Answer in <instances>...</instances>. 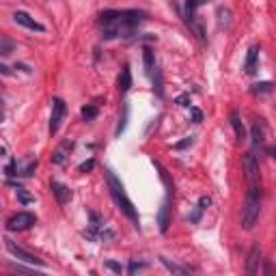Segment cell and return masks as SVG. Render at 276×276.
Wrapping results in <instances>:
<instances>
[{"label":"cell","instance_id":"26","mask_svg":"<svg viewBox=\"0 0 276 276\" xmlns=\"http://www.w3.org/2000/svg\"><path fill=\"white\" fill-rule=\"evenodd\" d=\"M11 50H13V44L9 41V39H3V46H0V52H3V56L11 54Z\"/></svg>","mask_w":276,"mask_h":276},{"label":"cell","instance_id":"9","mask_svg":"<svg viewBox=\"0 0 276 276\" xmlns=\"http://www.w3.org/2000/svg\"><path fill=\"white\" fill-rule=\"evenodd\" d=\"M13 19H15L19 26H24V28H28V30H37V33H44V30H46L41 24L37 22V19H33V17H30L28 13H24V11H15V13H13Z\"/></svg>","mask_w":276,"mask_h":276},{"label":"cell","instance_id":"14","mask_svg":"<svg viewBox=\"0 0 276 276\" xmlns=\"http://www.w3.org/2000/svg\"><path fill=\"white\" fill-rule=\"evenodd\" d=\"M52 192H54V197H56V201L60 203V205H65V203H69V199H71V192H69V188L67 186H63V183H58V181H52Z\"/></svg>","mask_w":276,"mask_h":276},{"label":"cell","instance_id":"22","mask_svg":"<svg viewBox=\"0 0 276 276\" xmlns=\"http://www.w3.org/2000/svg\"><path fill=\"white\" fill-rule=\"evenodd\" d=\"M203 3H207V0H186V19L194 15V11H197V7H201Z\"/></svg>","mask_w":276,"mask_h":276},{"label":"cell","instance_id":"4","mask_svg":"<svg viewBox=\"0 0 276 276\" xmlns=\"http://www.w3.org/2000/svg\"><path fill=\"white\" fill-rule=\"evenodd\" d=\"M244 168H246V179L248 186H261V171H259V160L254 151H248L244 156Z\"/></svg>","mask_w":276,"mask_h":276},{"label":"cell","instance_id":"24","mask_svg":"<svg viewBox=\"0 0 276 276\" xmlns=\"http://www.w3.org/2000/svg\"><path fill=\"white\" fill-rule=\"evenodd\" d=\"M162 263H164L166 268H168L171 272H175V274H188V268H181V265L173 263V261H171V259H166V257H162Z\"/></svg>","mask_w":276,"mask_h":276},{"label":"cell","instance_id":"17","mask_svg":"<svg viewBox=\"0 0 276 276\" xmlns=\"http://www.w3.org/2000/svg\"><path fill=\"white\" fill-rule=\"evenodd\" d=\"M132 87V74H130V67H123L121 69V76H119V82H117V89L121 93H128Z\"/></svg>","mask_w":276,"mask_h":276},{"label":"cell","instance_id":"3","mask_svg":"<svg viewBox=\"0 0 276 276\" xmlns=\"http://www.w3.org/2000/svg\"><path fill=\"white\" fill-rule=\"evenodd\" d=\"M259 211H261V186H248L246 201L242 207V227L250 231L254 227V222L259 220Z\"/></svg>","mask_w":276,"mask_h":276},{"label":"cell","instance_id":"7","mask_svg":"<svg viewBox=\"0 0 276 276\" xmlns=\"http://www.w3.org/2000/svg\"><path fill=\"white\" fill-rule=\"evenodd\" d=\"M5 246H7V250L13 254V257H17L19 261H24V263H33V265H44V261L39 259V257H35V254H30V252H26L24 248H19V246H15V244L9 240V238H5Z\"/></svg>","mask_w":276,"mask_h":276},{"label":"cell","instance_id":"32","mask_svg":"<svg viewBox=\"0 0 276 276\" xmlns=\"http://www.w3.org/2000/svg\"><path fill=\"white\" fill-rule=\"evenodd\" d=\"M188 101H190V95H179V97H177V104H179V106H190Z\"/></svg>","mask_w":276,"mask_h":276},{"label":"cell","instance_id":"30","mask_svg":"<svg viewBox=\"0 0 276 276\" xmlns=\"http://www.w3.org/2000/svg\"><path fill=\"white\" fill-rule=\"evenodd\" d=\"M142 268H145V263H136V261H132L130 263V268H128V272L130 274H136L138 270H142Z\"/></svg>","mask_w":276,"mask_h":276},{"label":"cell","instance_id":"28","mask_svg":"<svg viewBox=\"0 0 276 276\" xmlns=\"http://www.w3.org/2000/svg\"><path fill=\"white\" fill-rule=\"evenodd\" d=\"M125 125H128V106L123 108V119L119 121V128H117V134H121V132L125 130Z\"/></svg>","mask_w":276,"mask_h":276},{"label":"cell","instance_id":"2","mask_svg":"<svg viewBox=\"0 0 276 276\" xmlns=\"http://www.w3.org/2000/svg\"><path fill=\"white\" fill-rule=\"evenodd\" d=\"M106 181H108L110 194H112V199H115V203L119 205V209L123 211L125 216L138 227V211H136V207H134V203H132L130 197L125 194L123 183H121V181L115 177V173H112V171H106Z\"/></svg>","mask_w":276,"mask_h":276},{"label":"cell","instance_id":"31","mask_svg":"<svg viewBox=\"0 0 276 276\" xmlns=\"http://www.w3.org/2000/svg\"><path fill=\"white\" fill-rule=\"evenodd\" d=\"M190 145H192V136H188V138H183L181 142H177L175 149H186V147H190Z\"/></svg>","mask_w":276,"mask_h":276},{"label":"cell","instance_id":"5","mask_svg":"<svg viewBox=\"0 0 276 276\" xmlns=\"http://www.w3.org/2000/svg\"><path fill=\"white\" fill-rule=\"evenodd\" d=\"M35 224H37L35 214H30V211H19V214H15V216L9 218L7 229H9V231H26V229H30V227H35Z\"/></svg>","mask_w":276,"mask_h":276},{"label":"cell","instance_id":"16","mask_svg":"<svg viewBox=\"0 0 276 276\" xmlns=\"http://www.w3.org/2000/svg\"><path fill=\"white\" fill-rule=\"evenodd\" d=\"M209 205H211V199H209V197H201L197 209H194V211H192V216H190V222H192V224H197V222L201 220V216H203V211H205Z\"/></svg>","mask_w":276,"mask_h":276},{"label":"cell","instance_id":"20","mask_svg":"<svg viewBox=\"0 0 276 276\" xmlns=\"http://www.w3.org/2000/svg\"><path fill=\"white\" fill-rule=\"evenodd\" d=\"M274 91V84L272 82H259V84H254L250 89V93L252 95H265V93H272Z\"/></svg>","mask_w":276,"mask_h":276},{"label":"cell","instance_id":"1","mask_svg":"<svg viewBox=\"0 0 276 276\" xmlns=\"http://www.w3.org/2000/svg\"><path fill=\"white\" fill-rule=\"evenodd\" d=\"M145 13L142 11H104L99 15V26L101 33L106 39H115V37H130L134 35L136 26L145 22Z\"/></svg>","mask_w":276,"mask_h":276},{"label":"cell","instance_id":"10","mask_svg":"<svg viewBox=\"0 0 276 276\" xmlns=\"http://www.w3.org/2000/svg\"><path fill=\"white\" fill-rule=\"evenodd\" d=\"M71 149H74V140H65V142H60V145L56 147V151L52 153V162L54 164H65L67 162V158H69V153H71Z\"/></svg>","mask_w":276,"mask_h":276},{"label":"cell","instance_id":"34","mask_svg":"<svg viewBox=\"0 0 276 276\" xmlns=\"http://www.w3.org/2000/svg\"><path fill=\"white\" fill-rule=\"evenodd\" d=\"M265 151H268V156H270V158H272V160L276 162V147H268V149H265Z\"/></svg>","mask_w":276,"mask_h":276},{"label":"cell","instance_id":"23","mask_svg":"<svg viewBox=\"0 0 276 276\" xmlns=\"http://www.w3.org/2000/svg\"><path fill=\"white\" fill-rule=\"evenodd\" d=\"M145 69H147L149 76H153V71H156V60H153L151 50H145Z\"/></svg>","mask_w":276,"mask_h":276},{"label":"cell","instance_id":"12","mask_svg":"<svg viewBox=\"0 0 276 276\" xmlns=\"http://www.w3.org/2000/svg\"><path fill=\"white\" fill-rule=\"evenodd\" d=\"M259 46H252L248 50V54H246V63H244V71L246 74H254L257 71V65H259Z\"/></svg>","mask_w":276,"mask_h":276},{"label":"cell","instance_id":"18","mask_svg":"<svg viewBox=\"0 0 276 276\" xmlns=\"http://www.w3.org/2000/svg\"><path fill=\"white\" fill-rule=\"evenodd\" d=\"M153 166H156V168L160 171V179L164 181V186H166V190H168V197H171V194L175 192V186H173V181H171V177H168V171H166L164 166H162L160 162H156V160H153Z\"/></svg>","mask_w":276,"mask_h":276},{"label":"cell","instance_id":"8","mask_svg":"<svg viewBox=\"0 0 276 276\" xmlns=\"http://www.w3.org/2000/svg\"><path fill=\"white\" fill-rule=\"evenodd\" d=\"M261 246L259 244H252V248L248 250V259H246V274H257L259 265H261Z\"/></svg>","mask_w":276,"mask_h":276},{"label":"cell","instance_id":"33","mask_svg":"<svg viewBox=\"0 0 276 276\" xmlns=\"http://www.w3.org/2000/svg\"><path fill=\"white\" fill-rule=\"evenodd\" d=\"M106 268L115 270V272H121V265H119V263H115V261H106Z\"/></svg>","mask_w":276,"mask_h":276},{"label":"cell","instance_id":"19","mask_svg":"<svg viewBox=\"0 0 276 276\" xmlns=\"http://www.w3.org/2000/svg\"><path fill=\"white\" fill-rule=\"evenodd\" d=\"M218 26L224 30L231 28V11L229 9H218Z\"/></svg>","mask_w":276,"mask_h":276},{"label":"cell","instance_id":"15","mask_svg":"<svg viewBox=\"0 0 276 276\" xmlns=\"http://www.w3.org/2000/svg\"><path fill=\"white\" fill-rule=\"evenodd\" d=\"M231 125L235 130V138H238L240 142L246 140V128H244V123H242V119H240L238 112H231Z\"/></svg>","mask_w":276,"mask_h":276},{"label":"cell","instance_id":"6","mask_svg":"<svg viewBox=\"0 0 276 276\" xmlns=\"http://www.w3.org/2000/svg\"><path fill=\"white\" fill-rule=\"evenodd\" d=\"M65 112H67L65 101L56 97V99L52 101V115H50V134H56V132H58L60 123H63Z\"/></svg>","mask_w":276,"mask_h":276},{"label":"cell","instance_id":"11","mask_svg":"<svg viewBox=\"0 0 276 276\" xmlns=\"http://www.w3.org/2000/svg\"><path fill=\"white\" fill-rule=\"evenodd\" d=\"M158 224H160V231L162 233L168 231V224H171V197L162 203L160 214H158Z\"/></svg>","mask_w":276,"mask_h":276},{"label":"cell","instance_id":"25","mask_svg":"<svg viewBox=\"0 0 276 276\" xmlns=\"http://www.w3.org/2000/svg\"><path fill=\"white\" fill-rule=\"evenodd\" d=\"M17 197H19V201H22L24 205H26V203H33V197H30V194L22 186H17Z\"/></svg>","mask_w":276,"mask_h":276},{"label":"cell","instance_id":"27","mask_svg":"<svg viewBox=\"0 0 276 276\" xmlns=\"http://www.w3.org/2000/svg\"><path fill=\"white\" fill-rule=\"evenodd\" d=\"M93 166H95V162L93 160H87V162H82V164L78 166V171L80 173H89V171H93Z\"/></svg>","mask_w":276,"mask_h":276},{"label":"cell","instance_id":"21","mask_svg":"<svg viewBox=\"0 0 276 276\" xmlns=\"http://www.w3.org/2000/svg\"><path fill=\"white\" fill-rule=\"evenodd\" d=\"M80 115H82V119H84V121H93V119L99 115V110H97V106L89 104V106H84L82 110H80Z\"/></svg>","mask_w":276,"mask_h":276},{"label":"cell","instance_id":"29","mask_svg":"<svg viewBox=\"0 0 276 276\" xmlns=\"http://www.w3.org/2000/svg\"><path fill=\"white\" fill-rule=\"evenodd\" d=\"M190 115L194 119V123H201V121H203V112L199 108H190Z\"/></svg>","mask_w":276,"mask_h":276},{"label":"cell","instance_id":"13","mask_svg":"<svg viewBox=\"0 0 276 276\" xmlns=\"http://www.w3.org/2000/svg\"><path fill=\"white\" fill-rule=\"evenodd\" d=\"M263 142H265V123L261 119H257L252 123V145L254 147H263Z\"/></svg>","mask_w":276,"mask_h":276}]
</instances>
